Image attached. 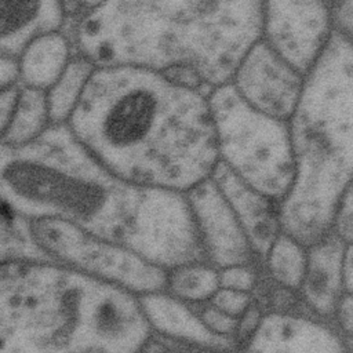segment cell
<instances>
[{
  "mask_svg": "<svg viewBox=\"0 0 353 353\" xmlns=\"http://www.w3.org/2000/svg\"><path fill=\"white\" fill-rule=\"evenodd\" d=\"M265 312L266 310L255 299L252 302V305L239 317L236 339L240 345V349L254 335V332L258 330Z\"/></svg>",
  "mask_w": 353,
  "mask_h": 353,
  "instance_id": "obj_28",
  "label": "cell"
},
{
  "mask_svg": "<svg viewBox=\"0 0 353 353\" xmlns=\"http://www.w3.org/2000/svg\"><path fill=\"white\" fill-rule=\"evenodd\" d=\"M40 244L59 263L135 295L165 290L167 270L131 248L58 219L32 221Z\"/></svg>",
  "mask_w": 353,
  "mask_h": 353,
  "instance_id": "obj_7",
  "label": "cell"
},
{
  "mask_svg": "<svg viewBox=\"0 0 353 353\" xmlns=\"http://www.w3.org/2000/svg\"><path fill=\"white\" fill-rule=\"evenodd\" d=\"M197 309V313L205 327L212 331L216 335L225 336V338H233L236 339V331H237V317H233L221 309L215 307L212 303L205 302L201 305H194ZM237 341V339H236Z\"/></svg>",
  "mask_w": 353,
  "mask_h": 353,
  "instance_id": "obj_24",
  "label": "cell"
},
{
  "mask_svg": "<svg viewBox=\"0 0 353 353\" xmlns=\"http://www.w3.org/2000/svg\"><path fill=\"white\" fill-rule=\"evenodd\" d=\"M68 125L105 167L150 188L186 193L219 163L210 94L145 68L97 66Z\"/></svg>",
  "mask_w": 353,
  "mask_h": 353,
  "instance_id": "obj_2",
  "label": "cell"
},
{
  "mask_svg": "<svg viewBox=\"0 0 353 353\" xmlns=\"http://www.w3.org/2000/svg\"><path fill=\"white\" fill-rule=\"evenodd\" d=\"M185 194L208 263L216 269L261 263L232 207L211 176Z\"/></svg>",
  "mask_w": 353,
  "mask_h": 353,
  "instance_id": "obj_10",
  "label": "cell"
},
{
  "mask_svg": "<svg viewBox=\"0 0 353 353\" xmlns=\"http://www.w3.org/2000/svg\"><path fill=\"white\" fill-rule=\"evenodd\" d=\"M342 277L343 288L346 292H353V243L345 245L342 259Z\"/></svg>",
  "mask_w": 353,
  "mask_h": 353,
  "instance_id": "obj_31",
  "label": "cell"
},
{
  "mask_svg": "<svg viewBox=\"0 0 353 353\" xmlns=\"http://www.w3.org/2000/svg\"><path fill=\"white\" fill-rule=\"evenodd\" d=\"M219 288V272L205 261H196L167 270L165 291L190 303L210 302Z\"/></svg>",
  "mask_w": 353,
  "mask_h": 353,
  "instance_id": "obj_21",
  "label": "cell"
},
{
  "mask_svg": "<svg viewBox=\"0 0 353 353\" xmlns=\"http://www.w3.org/2000/svg\"><path fill=\"white\" fill-rule=\"evenodd\" d=\"M63 30L97 66L145 68L211 94L262 39V0H106Z\"/></svg>",
  "mask_w": 353,
  "mask_h": 353,
  "instance_id": "obj_3",
  "label": "cell"
},
{
  "mask_svg": "<svg viewBox=\"0 0 353 353\" xmlns=\"http://www.w3.org/2000/svg\"><path fill=\"white\" fill-rule=\"evenodd\" d=\"M73 55V43L65 30L36 37L18 55L19 84L47 91L62 74Z\"/></svg>",
  "mask_w": 353,
  "mask_h": 353,
  "instance_id": "obj_16",
  "label": "cell"
},
{
  "mask_svg": "<svg viewBox=\"0 0 353 353\" xmlns=\"http://www.w3.org/2000/svg\"><path fill=\"white\" fill-rule=\"evenodd\" d=\"M295 176L279 203L281 230L305 245L324 237L353 178V43L334 32L305 73L288 120Z\"/></svg>",
  "mask_w": 353,
  "mask_h": 353,
  "instance_id": "obj_5",
  "label": "cell"
},
{
  "mask_svg": "<svg viewBox=\"0 0 353 353\" xmlns=\"http://www.w3.org/2000/svg\"><path fill=\"white\" fill-rule=\"evenodd\" d=\"M343 243L332 230L307 247V266L298 290L302 307L312 314L330 320L342 294Z\"/></svg>",
  "mask_w": 353,
  "mask_h": 353,
  "instance_id": "obj_14",
  "label": "cell"
},
{
  "mask_svg": "<svg viewBox=\"0 0 353 353\" xmlns=\"http://www.w3.org/2000/svg\"><path fill=\"white\" fill-rule=\"evenodd\" d=\"M334 32L353 43V0H332Z\"/></svg>",
  "mask_w": 353,
  "mask_h": 353,
  "instance_id": "obj_27",
  "label": "cell"
},
{
  "mask_svg": "<svg viewBox=\"0 0 353 353\" xmlns=\"http://www.w3.org/2000/svg\"><path fill=\"white\" fill-rule=\"evenodd\" d=\"M262 265L273 284L298 292L307 266V245L281 230L268 250Z\"/></svg>",
  "mask_w": 353,
  "mask_h": 353,
  "instance_id": "obj_20",
  "label": "cell"
},
{
  "mask_svg": "<svg viewBox=\"0 0 353 353\" xmlns=\"http://www.w3.org/2000/svg\"><path fill=\"white\" fill-rule=\"evenodd\" d=\"M254 301V294L219 287L218 291L210 299V303H212L222 312L239 319L252 305Z\"/></svg>",
  "mask_w": 353,
  "mask_h": 353,
  "instance_id": "obj_25",
  "label": "cell"
},
{
  "mask_svg": "<svg viewBox=\"0 0 353 353\" xmlns=\"http://www.w3.org/2000/svg\"><path fill=\"white\" fill-rule=\"evenodd\" d=\"M0 261H30V262H57L40 244L32 219L17 212L10 204L1 201L0 226Z\"/></svg>",
  "mask_w": 353,
  "mask_h": 353,
  "instance_id": "obj_19",
  "label": "cell"
},
{
  "mask_svg": "<svg viewBox=\"0 0 353 353\" xmlns=\"http://www.w3.org/2000/svg\"><path fill=\"white\" fill-rule=\"evenodd\" d=\"M303 83L305 73L263 39L248 50L230 81L248 105L285 121L298 105Z\"/></svg>",
  "mask_w": 353,
  "mask_h": 353,
  "instance_id": "obj_9",
  "label": "cell"
},
{
  "mask_svg": "<svg viewBox=\"0 0 353 353\" xmlns=\"http://www.w3.org/2000/svg\"><path fill=\"white\" fill-rule=\"evenodd\" d=\"M51 125L47 91L21 84L15 110L1 132V145L19 146L32 142Z\"/></svg>",
  "mask_w": 353,
  "mask_h": 353,
  "instance_id": "obj_17",
  "label": "cell"
},
{
  "mask_svg": "<svg viewBox=\"0 0 353 353\" xmlns=\"http://www.w3.org/2000/svg\"><path fill=\"white\" fill-rule=\"evenodd\" d=\"M331 323L353 350V292H343L334 310Z\"/></svg>",
  "mask_w": 353,
  "mask_h": 353,
  "instance_id": "obj_26",
  "label": "cell"
},
{
  "mask_svg": "<svg viewBox=\"0 0 353 353\" xmlns=\"http://www.w3.org/2000/svg\"><path fill=\"white\" fill-rule=\"evenodd\" d=\"M21 83L19 58L14 55L0 54V88Z\"/></svg>",
  "mask_w": 353,
  "mask_h": 353,
  "instance_id": "obj_29",
  "label": "cell"
},
{
  "mask_svg": "<svg viewBox=\"0 0 353 353\" xmlns=\"http://www.w3.org/2000/svg\"><path fill=\"white\" fill-rule=\"evenodd\" d=\"M258 265H262V263L259 262L239 263V265H230V266L218 269L219 287L250 292L255 295V291L261 283Z\"/></svg>",
  "mask_w": 353,
  "mask_h": 353,
  "instance_id": "obj_22",
  "label": "cell"
},
{
  "mask_svg": "<svg viewBox=\"0 0 353 353\" xmlns=\"http://www.w3.org/2000/svg\"><path fill=\"white\" fill-rule=\"evenodd\" d=\"M211 178L232 207L262 263L272 243L281 232L279 201L244 182L221 161Z\"/></svg>",
  "mask_w": 353,
  "mask_h": 353,
  "instance_id": "obj_13",
  "label": "cell"
},
{
  "mask_svg": "<svg viewBox=\"0 0 353 353\" xmlns=\"http://www.w3.org/2000/svg\"><path fill=\"white\" fill-rule=\"evenodd\" d=\"M210 105L219 161L280 203L295 176L288 121L256 110L230 83L210 94Z\"/></svg>",
  "mask_w": 353,
  "mask_h": 353,
  "instance_id": "obj_6",
  "label": "cell"
},
{
  "mask_svg": "<svg viewBox=\"0 0 353 353\" xmlns=\"http://www.w3.org/2000/svg\"><path fill=\"white\" fill-rule=\"evenodd\" d=\"M330 1H331V3H332V0H330Z\"/></svg>",
  "mask_w": 353,
  "mask_h": 353,
  "instance_id": "obj_33",
  "label": "cell"
},
{
  "mask_svg": "<svg viewBox=\"0 0 353 353\" xmlns=\"http://www.w3.org/2000/svg\"><path fill=\"white\" fill-rule=\"evenodd\" d=\"M77 1H79L80 7H81L83 12L85 14V12H90V11L98 8L99 6H102L106 0H77Z\"/></svg>",
  "mask_w": 353,
  "mask_h": 353,
  "instance_id": "obj_32",
  "label": "cell"
},
{
  "mask_svg": "<svg viewBox=\"0 0 353 353\" xmlns=\"http://www.w3.org/2000/svg\"><path fill=\"white\" fill-rule=\"evenodd\" d=\"M152 336L143 350H234L240 345L210 331L190 305L165 290L138 295Z\"/></svg>",
  "mask_w": 353,
  "mask_h": 353,
  "instance_id": "obj_11",
  "label": "cell"
},
{
  "mask_svg": "<svg viewBox=\"0 0 353 353\" xmlns=\"http://www.w3.org/2000/svg\"><path fill=\"white\" fill-rule=\"evenodd\" d=\"M150 336L138 295L59 262H1L0 353H130Z\"/></svg>",
  "mask_w": 353,
  "mask_h": 353,
  "instance_id": "obj_4",
  "label": "cell"
},
{
  "mask_svg": "<svg viewBox=\"0 0 353 353\" xmlns=\"http://www.w3.org/2000/svg\"><path fill=\"white\" fill-rule=\"evenodd\" d=\"M95 69L97 65L91 59L74 52L62 74L47 90L51 124L69 123Z\"/></svg>",
  "mask_w": 353,
  "mask_h": 353,
  "instance_id": "obj_18",
  "label": "cell"
},
{
  "mask_svg": "<svg viewBox=\"0 0 353 353\" xmlns=\"http://www.w3.org/2000/svg\"><path fill=\"white\" fill-rule=\"evenodd\" d=\"M21 84L0 88V131L8 124L19 97Z\"/></svg>",
  "mask_w": 353,
  "mask_h": 353,
  "instance_id": "obj_30",
  "label": "cell"
},
{
  "mask_svg": "<svg viewBox=\"0 0 353 353\" xmlns=\"http://www.w3.org/2000/svg\"><path fill=\"white\" fill-rule=\"evenodd\" d=\"M0 54L14 57L36 37L68 23L62 0H0Z\"/></svg>",
  "mask_w": 353,
  "mask_h": 353,
  "instance_id": "obj_15",
  "label": "cell"
},
{
  "mask_svg": "<svg viewBox=\"0 0 353 353\" xmlns=\"http://www.w3.org/2000/svg\"><path fill=\"white\" fill-rule=\"evenodd\" d=\"M0 157L1 201L23 216L72 223L165 270L205 261L185 193L114 174L68 124H51L25 145H1Z\"/></svg>",
  "mask_w": 353,
  "mask_h": 353,
  "instance_id": "obj_1",
  "label": "cell"
},
{
  "mask_svg": "<svg viewBox=\"0 0 353 353\" xmlns=\"http://www.w3.org/2000/svg\"><path fill=\"white\" fill-rule=\"evenodd\" d=\"M331 230L343 243H353V178L345 186L338 200Z\"/></svg>",
  "mask_w": 353,
  "mask_h": 353,
  "instance_id": "obj_23",
  "label": "cell"
},
{
  "mask_svg": "<svg viewBox=\"0 0 353 353\" xmlns=\"http://www.w3.org/2000/svg\"><path fill=\"white\" fill-rule=\"evenodd\" d=\"M332 33L330 0H262V39L302 73Z\"/></svg>",
  "mask_w": 353,
  "mask_h": 353,
  "instance_id": "obj_8",
  "label": "cell"
},
{
  "mask_svg": "<svg viewBox=\"0 0 353 353\" xmlns=\"http://www.w3.org/2000/svg\"><path fill=\"white\" fill-rule=\"evenodd\" d=\"M250 352H346L330 320L307 310H266L258 330L241 346Z\"/></svg>",
  "mask_w": 353,
  "mask_h": 353,
  "instance_id": "obj_12",
  "label": "cell"
}]
</instances>
